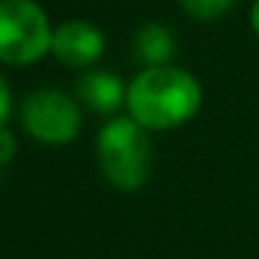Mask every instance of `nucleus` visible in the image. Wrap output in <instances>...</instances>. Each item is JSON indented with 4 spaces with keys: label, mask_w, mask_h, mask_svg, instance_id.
Segmentation results:
<instances>
[{
    "label": "nucleus",
    "mask_w": 259,
    "mask_h": 259,
    "mask_svg": "<svg viewBox=\"0 0 259 259\" xmlns=\"http://www.w3.org/2000/svg\"><path fill=\"white\" fill-rule=\"evenodd\" d=\"M131 120L151 131H164L187 123L201 106V87L190 73L176 67H148L131 81L128 95Z\"/></svg>",
    "instance_id": "nucleus-1"
},
{
    "label": "nucleus",
    "mask_w": 259,
    "mask_h": 259,
    "mask_svg": "<svg viewBox=\"0 0 259 259\" xmlns=\"http://www.w3.org/2000/svg\"><path fill=\"white\" fill-rule=\"evenodd\" d=\"M98 164L117 190L142 187L151 170V140L145 128L131 117L106 123L98 134Z\"/></svg>",
    "instance_id": "nucleus-2"
},
{
    "label": "nucleus",
    "mask_w": 259,
    "mask_h": 259,
    "mask_svg": "<svg viewBox=\"0 0 259 259\" xmlns=\"http://www.w3.org/2000/svg\"><path fill=\"white\" fill-rule=\"evenodd\" d=\"M53 45L48 17L31 0H0V62L23 67L39 62Z\"/></svg>",
    "instance_id": "nucleus-3"
},
{
    "label": "nucleus",
    "mask_w": 259,
    "mask_h": 259,
    "mask_svg": "<svg viewBox=\"0 0 259 259\" xmlns=\"http://www.w3.org/2000/svg\"><path fill=\"white\" fill-rule=\"evenodd\" d=\"M81 114L70 95L59 90H39L23 103V128L48 145H64L78 134Z\"/></svg>",
    "instance_id": "nucleus-4"
},
{
    "label": "nucleus",
    "mask_w": 259,
    "mask_h": 259,
    "mask_svg": "<svg viewBox=\"0 0 259 259\" xmlns=\"http://www.w3.org/2000/svg\"><path fill=\"white\" fill-rule=\"evenodd\" d=\"M51 51L67 67H90L103 53V34L84 20H73L53 31Z\"/></svg>",
    "instance_id": "nucleus-5"
},
{
    "label": "nucleus",
    "mask_w": 259,
    "mask_h": 259,
    "mask_svg": "<svg viewBox=\"0 0 259 259\" xmlns=\"http://www.w3.org/2000/svg\"><path fill=\"white\" fill-rule=\"evenodd\" d=\"M128 92L123 90V81L112 73H87L78 81V98L101 114H112L114 109L123 103V98Z\"/></svg>",
    "instance_id": "nucleus-6"
},
{
    "label": "nucleus",
    "mask_w": 259,
    "mask_h": 259,
    "mask_svg": "<svg viewBox=\"0 0 259 259\" xmlns=\"http://www.w3.org/2000/svg\"><path fill=\"white\" fill-rule=\"evenodd\" d=\"M134 45H137V56H140L142 62L153 64V67H164V62L173 56V39H170V34L164 28H159V25L142 28L140 34H137Z\"/></svg>",
    "instance_id": "nucleus-7"
},
{
    "label": "nucleus",
    "mask_w": 259,
    "mask_h": 259,
    "mask_svg": "<svg viewBox=\"0 0 259 259\" xmlns=\"http://www.w3.org/2000/svg\"><path fill=\"white\" fill-rule=\"evenodd\" d=\"M181 6L195 20H218L234 6V0H181Z\"/></svg>",
    "instance_id": "nucleus-8"
},
{
    "label": "nucleus",
    "mask_w": 259,
    "mask_h": 259,
    "mask_svg": "<svg viewBox=\"0 0 259 259\" xmlns=\"http://www.w3.org/2000/svg\"><path fill=\"white\" fill-rule=\"evenodd\" d=\"M14 153H17V142H14V137L9 134L3 125H0V164H6L14 159Z\"/></svg>",
    "instance_id": "nucleus-9"
},
{
    "label": "nucleus",
    "mask_w": 259,
    "mask_h": 259,
    "mask_svg": "<svg viewBox=\"0 0 259 259\" xmlns=\"http://www.w3.org/2000/svg\"><path fill=\"white\" fill-rule=\"evenodd\" d=\"M9 112H12V92H9V84L0 75V125L6 123Z\"/></svg>",
    "instance_id": "nucleus-10"
},
{
    "label": "nucleus",
    "mask_w": 259,
    "mask_h": 259,
    "mask_svg": "<svg viewBox=\"0 0 259 259\" xmlns=\"http://www.w3.org/2000/svg\"><path fill=\"white\" fill-rule=\"evenodd\" d=\"M251 25H253V31H256V36H259V0L253 3V9H251Z\"/></svg>",
    "instance_id": "nucleus-11"
}]
</instances>
